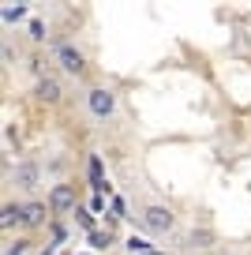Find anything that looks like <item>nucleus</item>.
<instances>
[{"instance_id":"f257e3e1","label":"nucleus","mask_w":251,"mask_h":255,"mask_svg":"<svg viewBox=\"0 0 251 255\" xmlns=\"http://www.w3.org/2000/svg\"><path fill=\"white\" fill-rule=\"evenodd\" d=\"M176 225V214L169 207H161V203H146L142 207V229L154 233V237H165V233H173Z\"/></svg>"},{"instance_id":"f03ea898","label":"nucleus","mask_w":251,"mask_h":255,"mask_svg":"<svg viewBox=\"0 0 251 255\" xmlns=\"http://www.w3.org/2000/svg\"><path fill=\"white\" fill-rule=\"evenodd\" d=\"M87 109H90L94 120H109L117 113V94L109 87H90L87 90Z\"/></svg>"},{"instance_id":"7ed1b4c3","label":"nucleus","mask_w":251,"mask_h":255,"mask_svg":"<svg viewBox=\"0 0 251 255\" xmlns=\"http://www.w3.org/2000/svg\"><path fill=\"white\" fill-rule=\"evenodd\" d=\"M56 64H60L68 75H75V79L87 72V56H83V49L71 45V41H60V45H56Z\"/></svg>"},{"instance_id":"20e7f679","label":"nucleus","mask_w":251,"mask_h":255,"mask_svg":"<svg viewBox=\"0 0 251 255\" xmlns=\"http://www.w3.org/2000/svg\"><path fill=\"white\" fill-rule=\"evenodd\" d=\"M49 210H53V214L75 210V188H71V184H53V188H49Z\"/></svg>"},{"instance_id":"39448f33","label":"nucleus","mask_w":251,"mask_h":255,"mask_svg":"<svg viewBox=\"0 0 251 255\" xmlns=\"http://www.w3.org/2000/svg\"><path fill=\"white\" fill-rule=\"evenodd\" d=\"M34 98H38L41 105H56V102L64 98V87H60V79H53V75L38 79V83H34Z\"/></svg>"},{"instance_id":"423d86ee","label":"nucleus","mask_w":251,"mask_h":255,"mask_svg":"<svg viewBox=\"0 0 251 255\" xmlns=\"http://www.w3.org/2000/svg\"><path fill=\"white\" fill-rule=\"evenodd\" d=\"M38 180H41L38 161H19L15 165V184L19 188H38Z\"/></svg>"},{"instance_id":"0eeeda50","label":"nucleus","mask_w":251,"mask_h":255,"mask_svg":"<svg viewBox=\"0 0 251 255\" xmlns=\"http://www.w3.org/2000/svg\"><path fill=\"white\" fill-rule=\"evenodd\" d=\"M45 214H53L49 203H23V225H30V229L45 225Z\"/></svg>"},{"instance_id":"6e6552de","label":"nucleus","mask_w":251,"mask_h":255,"mask_svg":"<svg viewBox=\"0 0 251 255\" xmlns=\"http://www.w3.org/2000/svg\"><path fill=\"white\" fill-rule=\"evenodd\" d=\"M11 225H23V203H4L0 210V229H11Z\"/></svg>"},{"instance_id":"1a4fd4ad","label":"nucleus","mask_w":251,"mask_h":255,"mask_svg":"<svg viewBox=\"0 0 251 255\" xmlns=\"http://www.w3.org/2000/svg\"><path fill=\"white\" fill-rule=\"evenodd\" d=\"M188 244L191 248H214V244H218V237H214V229H191L188 233Z\"/></svg>"},{"instance_id":"9d476101","label":"nucleus","mask_w":251,"mask_h":255,"mask_svg":"<svg viewBox=\"0 0 251 255\" xmlns=\"http://www.w3.org/2000/svg\"><path fill=\"white\" fill-rule=\"evenodd\" d=\"M113 240H117V237H113L109 229H94V233H90V248H94V252H109Z\"/></svg>"},{"instance_id":"9b49d317","label":"nucleus","mask_w":251,"mask_h":255,"mask_svg":"<svg viewBox=\"0 0 251 255\" xmlns=\"http://www.w3.org/2000/svg\"><path fill=\"white\" fill-rule=\"evenodd\" d=\"M124 248H127L131 255H146V252H154V244H150L146 237H139V233H131V237L124 240Z\"/></svg>"},{"instance_id":"f8f14e48","label":"nucleus","mask_w":251,"mask_h":255,"mask_svg":"<svg viewBox=\"0 0 251 255\" xmlns=\"http://www.w3.org/2000/svg\"><path fill=\"white\" fill-rule=\"evenodd\" d=\"M0 19H4V23H23L26 19V4H4V11H0Z\"/></svg>"},{"instance_id":"ddd939ff","label":"nucleus","mask_w":251,"mask_h":255,"mask_svg":"<svg viewBox=\"0 0 251 255\" xmlns=\"http://www.w3.org/2000/svg\"><path fill=\"white\" fill-rule=\"evenodd\" d=\"M75 222L83 225V229H87V237H90V233H94V210H79V207H75Z\"/></svg>"},{"instance_id":"4468645a","label":"nucleus","mask_w":251,"mask_h":255,"mask_svg":"<svg viewBox=\"0 0 251 255\" xmlns=\"http://www.w3.org/2000/svg\"><path fill=\"white\" fill-rule=\"evenodd\" d=\"M26 30H30V41H45V23H41V19H30Z\"/></svg>"},{"instance_id":"2eb2a0df","label":"nucleus","mask_w":251,"mask_h":255,"mask_svg":"<svg viewBox=\"0 0 251 255\" xmlns=\"http://www.w3.org/2000/svg\"><path fill=\"white\" fill-rule=\"evenodd\" d=\"M26 244H30V240H15V244L4 248V255H26Z\"/></svg>"},{"instance_id":"dca6fc26","label":"nucleus","mask_w":251,"mask_h":255,"mask_svg":"<svg viewBox=\"0 0 251 255\" xmlns=\"http://www.w3.org/2000/svg\"><path fill=\"white\" fill-rule=\"evenodd\" d=\"M30 72L38 75V79H45V60H41V56H30Z\"/></svg>"},{"instance_id":"f3484780","label":"nucleus","mask_w":251,"mask_h":255,"mask_svg":"<svg viewBox=\"0 0 251 255\" xmlns=\"http://www.w3.org/2000/svg\"><path fill=\"white\" fill-rule=\"evenodd\" d=\"M49 237H53V248L64 244V225H53V229H49Z\"/></svg>"},{"instance_id":"a211bd4d","label":"nucleus","mask_w":251,"mask_h":255,"mask_svg":"<svg viewBox=\"0 0 251 255\" xmlns=\"http://www.w3.org/2000/svg\"><path fill=\"white\" fill-rule=\"evenodd\" d=\"M113 214H117V218L124 214V199H120V195H113Z\"/></svg>"},{"instance_id":"6ab92c4d","label":"nucleus","mask_w":251,"mask_h":255,"mask_svg":"<svg viewBox=\"0 0 251 255\" xmlns=\"http://www.w3.org/2000/svg\"><path fill=\"white\" fill-rule=\"evenodd\" d=\"M146 255H165V252H157V248H154V252H146Z\"/></svg>"}]
</instances>
